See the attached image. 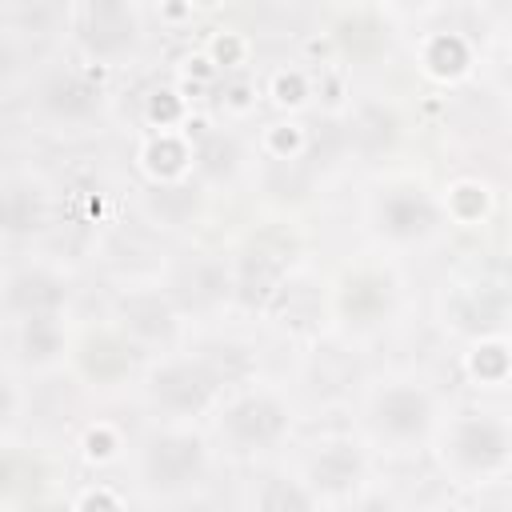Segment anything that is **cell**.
<instances>
[{"label": "cell", "instance_id": "17", "mask_svg": "<svg viewBox=\"0 0 512 512\" xmlns=\"http://www.w3.org/2000/svg\"><path fill=\"white\" fill-rule=\"evenodd\" d=\"M40 220H44L40 192L32 184H8V192H4V228L12 236H24V232L40 228Z\"/></svg>", "mask_w": 512, "mask_h": 512}, {"label": "cell", "instance_id": "12", "mask_svg": "<svg viewBox=\"0 0 512 512\" xmlns=\"http://www.w3.org/2000/svg\"><path fill=\"white\" fill-rule=\"evenodd\" d=\"M504 316V296L492 292L488 284H476V288H464L456 300H452V324L460 332H492Z\"/></svg>", "mask_w": 512, "mask_h": 512}, {"label": "cell", "instance_id": "21", "mask_svg": "<svg viewBox=\"0 0 512 512\" xmlns=\"http://www.w3.org/2000/svg\"><path fill=\"white\" fill-rule=\"evenodd\" d=\"M504 368H508V352H504V348H496V344L476 348V356H472V372H476V376L496 380V376H504Z\"/></svg>", "mask_w": 512, "mask_h": 512}, {"label": "cell", "instance_id": "24", "mask_svg": "<svg viewBox=\"0 0 512 512\" xmlns=\"http://www.w3.org/2000/svg\"><path fill=\"white\" fill-rule=\"evenodd\" d=\"M80 512H120V508H116V500H112L108 492H92V496L80 504Z\"/></svg>", "mask_w": 512, "mask_h": 512}, {"label": "cell", "instance_id": "6", "mask_svg": "<svg viewBox=\"0 0 512 512\" xmlns=\"http://www.w3.org/2000/svg\"><path fill=\"white\" fill-rule=\"evenodd\" d=\"M372 220H376L380 236H388L396 244H416L440 228V204L420 184H392L376 196Z\"/></svg>", "mask_w": 512, "mask_h": 512}, {"label": "cell", "instance_id": "5", "mask_svg": "<svg viewBox=\"0 0 512 512\" xmlns=\"http://www.w3.org/2000/svg\"><path fill=\"white\" fill-rule=\"evenodd\" d=\"M220 376L204 360H172L148 376V400L168 416H196L216 400Z\"/></svg>", "mask_w": 512, "mask_h": 512}, {"label": "cell", "instance_id": "15", "mask_svg": "<svg viewBox=\"0 0 512 512\" xmlns=\"http://www.w3.org/2000/svg\"><path fill=\"white\" fill-rule=\"evenodd\" d=\"M80 368L96 384H112L132 368V352H128V344H120L112 336H88L84 352H80Z\"/></svg>", "mask_w": 512, "mask_h": 512}, {"label": "cell", "instance_id": "14", "mask_svg": "<svg viewBox=\"0 0 512 512\" xmlns=\"http://www.w3.org/2000/svg\"><path fill=\"white\" fill-rule=\"evenodd\" d=\"M256 512H316V492L308 488V480L272 472L256 488Z\"/></svg>", "mask_w": 512, "mask_h": 512}, {"label": "cell", "instance_id": "9", "mask_svg": "<svg viewBox=\"0 0 512 512\" xmlns=\"http://www.w3.org/2000/svg\"><path fill=\"white\" fill-rule=\"evenodd\" d=\"M68 300V288L60 276H52L48 268H20L8 276L4 284V308L20 320H40V316H56Z\"/></svg>", "mask_w": 512, "mask_h": 512}, {"label": "cell", "instance_id": "10", "mask_svg": "<svg viewBox=\"0 0 512 512\" xmlns=\"http://www.w3.org/2000/svg\"><path fill=\"white\" fill-rule=\"evenodd\" d=\"M364 476V456L348 440H328L308 456V488L316 496H348Z\"/></svg>", "mask_w": 512, "mask_h": 512}, {"label": "cell", "instance_id": "1", "mask_svg": "<svg viewBox=\"0 0 512 512\" xmlns=\"http://www.w3.org/2000/svg\"><path fill=\"white\" fill-rule=\"evenodd\" d=\"M208 472V448L196 432H156L140 452V476L148 492L176 496L200 484Z\"/></svg>", "mask_w": 512, "mask_h": 512}, {"label": "cell", "instance_id": "23", "mask_svg": "<svg viewBox=\"0 0 512 512\" xmlns=\"http://www.w3.org/2000/svg\"><path fill=\"white\" fill-rule=\"evenodd\" d=\"M176 108H180V104L172 100V92H156L148 112H152V120H172V116H176Z\"/></svg>", "mask_w": 512, "mask_h": 512}, {"label": "cell", "instance_id": "25", "mask_svg": "<svg viewBox=\"0 0 512 512\" xmlns=\"http://www.w3.org/2000/svg\"><path fill=\"white\" fill-rule=\"evenodd\" d=\"M352 512H396V504L388 496H364L360 504H352Z\"/></svg>", "mask_w": 512, "mask_h": 512}, {"label": "cell", "instance_id": "20", "mask_svg": "<svg viewBox=\"0 0 512 512\" xmlns=\"http://www.w3.org/2000/svg\"><path fill=\"white\" fill-rule=\"evenodd\" d=\"M192 156H188V148L180 144V140H172V136H160V140H152V148H148V168L164 180V176H176V172H184V164H188Z\"/></svg>", "mask_w": 512, "mask_h": 512}, {"label": "cell", "instance_id": "8", "mask_svg": "<svg viewBox=\"0 0 512 512\" xmlns=\"http://www.w3.org/2000/svg\"><path fill=\"white\" fill-rule=\"evenodd\" d=\"M40 108L56 124H88L100 112V84L84 68H64L52 72L40 84Z\"/></svg>", "mask_w": 512, "mask_h": 512}, {"label": "cell", "instance_id": "7", "mask_svg": "<svg viewBox=\"0 0 512 512\" xmlns=\"http://www.w3.org/2000/svg\"><path fill=\"white\" fill-rule=\"evenodd\" d=\"M220 436L236 452H260L288 436V408L268 392H248L232 400L220 416Z\"/></svg>", "mask_w": 512, "mask_h": 512}, {"label": "cell", "instance_id": "22", "mask_svg": "<svg viewBox=\"0 0 512 512\" xmlns=\"http://www.w3.org/2000/svg\"><path fill=\"white\" fill-rule=\"evenodd\" d=\"M276 100L300 104V100H304V80H300V76H280V80H276Z\"/></svg>", "mask_w": 512, "mask_h": 512}, {"label": "cell", "instance_id": "2", "mask_svg": "<svg viewBox=\"0 0 512 512\" xmlns=\"http://www.w3.org/2000/svg\"><path fill=\"white\" fill-rule=\"evenodd\" d=\"M444 460L460 476H492L512 460V428L488 412H468L448 428Z\"/></svg>", "mask_w": 512, "mask_h": 512}, {"label": "cell", "instance_id": "3", "mask_svg": "<svg viewBox=\"0 0 512 512\" xmlns=\"http://www.w3.org/2000/svg\"><path fill=\"white\" fill-rule=\"evenodd\" d=\"M368 424L388 444H420L436 424V400L420 384H388L372 396Z\"/></svg>", "mask_w": 512, "mask_h": 512}, {"label": "cell", "instance_id": "18", "mask_svg": "<svg viewBox=\"0 0 512 512\" xmlns=\"http://www.w3.org/2000/svg\"><path fill=\"white\" fill-rule=\"evenodd\" d=\"M424 64H428L436 76H460V72L468 68V44H464L460 36L444 32V36H436V40L428 44Z\"/></svg>", "mask_w": 512, "mask_h": 512}, {"label": "cell", "instance_id": "16", "mask_svg": "<svg viewBox=\"0 0 512 512\" xmlns=\"http://www.w3.org/2000/svg\"><path fill=\"white\" fill-rule=\"evenodd\" d=\"M20 360L24 364H52L64 352V336L56 316H40V320H20V336H16Z\"/></svg>", "mask_w": 512, "mask_h": 512}, {"label": "cell", "instance_id": "19", "mask_svg": "<svg viewBox=\"0 0 512 512\" xmlns=\"http://www.w3.org/2000/svg\"><path fill=\"white\" fill-rule=\"evenodd\" d=\"M356 140L368 148V152H380L396 140V116L384 112V108H364L360 120H356Z\"/></svg>", "mask_w": 512, "mask_h": 512}, {"label": "cell", "instance_id": "11", "mask_svg": "<svg viewBox=\"0 0 512 512\" xmlns=\"http://www.w3.org/2000/svg\"><path fill=\"white\" fill-rule=\"evenodd\" d=\"M396 304V288L388 276L380 272H352L344 284H340V296H336V308L348 324L356 328H372L380 320H388Z\"/></svg>", "mask_w": 512, "mask_h": 512}, {"label": "cell", "instance_id": "13", "mask_svg": "<svg viewBox=\"0 0 512 512\" xmlns=\"http://www.w3.org/2000/svg\"><path fill=\"white\" fill-rule=\"evenodd\" d=\"M120 316H124V332H132L136 340H168L176 328V320L160 296H128Z\"/></svg>", "mask_w": 512, "mask_h": 512}, {"label": "cell", "instance_id": "4", "mask_svg": "<svg viewBox=\"0 0 512 512\" xmlns=\"http://www.w3.org/2000/svg\"><path fill=\"white\" fill-rule=\"evenodd\" d=\"M76 40L80 48L100 60V64H112V60H124L128 52H136L140 44V16L136 8L120 4V0H96V4H84L76 12Z\"/></svg>", "mask_w": 512, "mask_h": 512}]
</instances>
